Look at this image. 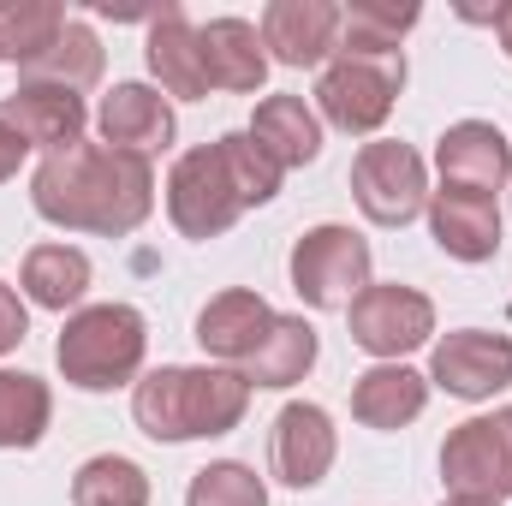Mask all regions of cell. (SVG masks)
I'll return each instance as SVG.
<instances>
[{"mask_svg": "<svg viewBox=\"0 0 512 506\" xmlns=\"http://www.w3.org/2000/svg\"><path fill=\"white\" fill-rule=\"evenodd\" d=\"M30 203L42 221L66 233H137L155 209V173L149 161L120 155L108 143H72L60 155H42L30 179Z\"/></svg>", "mask_w": 512, "mask_h": 506, "instance_id": "cell-1", "label": "cell"}, {"mask_svg": "<svg viewBox=\"0 0 512 506\" xmlns=\"http://www.w3.org/2000/svg\"><path fill=\"white\" fill-rule=\"evenodd\" d=\"M280 191V167L251 131H227L203 149H185L167 173V215L185 239H221L245 209H262Z\"/></svg>", "mask_w": 512, "mask_h": 506, "instance_id": "cell-2", "label": "cell"}, {"mask_svg": "<svg viewBox=\"0 0 512 506\" xmlns=\"http://www.w3.org/2000/svg\"><path fill=\"white\" fill-rule=\"evenodd\" d=\"M251 381L227 364H167L131 387V417L149 441H209L245 423Z\"/></svg>", "mask_w": 512, "mask_h": 506, "instance_id": "cell-3", "label": "cell"}, {"mask_svg": "<svg viewBox=\"0 0 512 506\" xmlns=\"http://www.w3.org/2000/svg\"><path fill=\"white\" fill-rule=\"evenodd\" d=\"M143 346H149V328L131 304H90L78 310L66 328H60V376L84 393H114L143 370Z\"/></svg>", "mask_w": 512, "mask_h": 506, "instance_id": "cell-4", "label": "cell"}, {"mask_svg": "<svg viewBox=\"0 0 512 506\" xmlns=\"http://www.w3.org/2000/svg\"><path fill=\"white\" fill-rule=\"evenodd\" d=\"M399 90H405V54H340L322 72L316 102H322L328 126L352 131V137H370L393 114Z\"/></svg>", "mask_w": 512, "mask_h": 506, "instance_id": "cell-5", "label": "cell"}, {"mask_svg": "<svg viewBox=\"0 0 512 506\" xmlns=\"http://www.w3.org/2000/svg\"><path fill=\"white\" fill-rule=\"evenodd\" d=\"M370 286V245L352 227H310L292 245V292L310 310H352Z\"/></svg>", "mask_w": 512, "mask_h": 506, "instance_id": "cell-6", "label": "cell"}, {"mask_svg": "<svg viewBox=\"0 0 512 506\" xmlns=\"http://www.w3.org/2000/svg\"><path fill=\"white\" fill-rule=\"evenodd\" d=\"M352 197L376 227H405L429 203V173L411 143H364L352 161Z\"/></svg>", "mask_w": 512, "mask_h": 506, "instance_id": "cell-7", "label": "cell"}, {"mask_svg": "<svg viewBox=\"0 0 512 506\" xmlns=\"http://www.w3.org/2000/svg\"><path fill=\"white\" fill-rule=\"evenodd\" d=\"M441 477L453 495L471 501H507L512 495V405L471 417L441 447Z\"/></svg>", "mask_w": 512, "mask_h": 506, "instance_id": "cell-8", "label": "cell"}, {"mask_svg": "<svg viewBox=\"0 0 512 506\" xmlns=\"http://www.w3.org/2000/svg\"><path fill=\"white\" fill-rule=\"evenodd\" d=\"M346 316H352V340L370 358H405L435 334V304L417 286H399V280L393 286H364Z\"/></svg>", "mask_w": 512, "mask_h": 506, "instance_id": "cell-9", "label": "cell"}, {"mask_svg": "<svg viewBox=\"0 0 512 506\" xmlns=\"http://www.w3.org/2000/svg\"><path fill=\"white\" fill-rule=\"evenodd\" d=\"M429 376L459 399H495L512 381V340L489 328H459L447 340H435L429 352Z\"/></svg>", "mask_w": 512, "mask_h": 506, "instance_id": "cell-10", "label": "cell"}, {"mask_svg": "<svg viewBox=\"0 0 512 506\" xmlns=\"http://www.w3.org/2000/svg\"><path fill=\"white\" fill-rule=\"evenodd\" d=\"M268 465L286 489H316L334 471V423L322 405H286L268 435Z\"/></svg>", "mask_w": 512, "mask_h": 506, "instance_id": "cell-11", "label": "cell"}, {"mask_svg": "<svg viewBox=\"0 0 512 506\" xmlns=\"http://www.w3.org/2000/svg\"><path fill=\"white\" fill-rule=\"evenodd\" d=\"M0 120L18 131L30 149H72L84 143V96L78 90H60V84H18L12 96H0Z\"/></svg>", "mask_w": 512, "mask_h": 506, "instance_id": "cell-12", "label": "cell"}, {"mask_svg": "<svg viewBox=\"0 0 512 506\" xmlns=\"http://www.w3.org/2000/svg\"><path fill=\"white\" fill-rule=\"evenodd\" d=\"M435 167H441V185L495 197V191L507 185V173H512V143L495 126H483V120H459V126L441 131Z\"/></svg>", "mask_w": 512, "mask_h": 506, "instance_id": "cell-13", "label": "cell"}, {"mask_svg": "<svg viewBox=\"0 0 512 506\" xmlns=\"http://www.w3.org/2000/svg\"><path fill=\"white\" fill-rule=\"evenodd\" d=\"M96 126H102V143L108 149L149 161V155H161L173 143V108L149 84H114L102 96V108H96Z\"/></svg>", "mask_w": 512, "mask_h": 506, "instance_id": "cell-14", "label": "cell"}, {"mask_svg": "<svg viewBox=\"0 0 512 506\" xmlns=\"http://www.w3.org/2000/svg\"><path fill=\"white\" fill-rule=\"evenodd\" d=\"M262 48L280 66H322L340 48V6L334 0H274L262 12Z\"/></svg>", "mask_w": 512, "mask_h": 506, "instance_id": "cell-15", "label": "cell"}, {"mask_svg": "<svg viewBox=\"0 0 512 506\" xmlns=\"http://www.w3.org/2000/svg\"><path fill=\"white\" fill-rule=\"evenodd\" d=\"M429 233L459 262H489L501 251V209H495V197L441 185V191H429Z\"/></svg>", "mask_w": 512, "mask_h": 506, "instance_id": "cell-16", "label": "cell"}, {"mask_svg": "<svg viewBox=\"0 0 512 506\" xmlns=\"http://www.w3.org/2000/svg\"><path fill=\"white\" fill-rule=\"evenodd\" d=\"M197 60H203V78L209 90H233V96H251L268 78V54H262V30L245 18H209L197 30Z\"/></svg>", "mask_w": 512, "mask_h": 506, "instance_id": "cell-17", "label": "cell"}, {"mask_svg": "<svg viewBox=\"0 0 512 506\" xmlns=\"http://www.w3.org/2000/svg\"><path fill=\"white\" fill-rule=\"evenodd\" d=\"M143 60H149V72L161 78L167 96H179V102H203V96H209L203 60H197V24L185 18V6L167 0V6L149 18V48H143Z\"/></svg>", "mask_w": 512, "mask_h": 506, "instance_id": "cell-18", "label": "cell"}, {"mask_svg": "<svg viewBox=\"0 0 512 506\" xmlns=\"http://www.w3.org/2000/svg\"><path fill=\"white\" fill-rule=\"evenodd\" d=\"M268 322H274V310H268L256 292L233 286V292H221V298L203 304V316H197V346H203L209 358H221V364H245L256 352V340L268 334Z\"/></svg>", "mask_w": 512, "mask_h": 506, "instance_id": "cell-19", "label": "cell"}, {"mask_svg": "<svg viewBox=\"0 0 512 506\" xmlns=\"http://www.w3.org/2000/svg\"><path fill=\"white\" fill-rule=\"evenodd\" d=\"M423 405H429V381L405 364H376L352 387V417L364 429H405L411 417H423Z\"/></svg>", "mask_w": 512, "mask_h": 506, "instance_id": "cell-20", "label": "cell"}, {"mask_svg": "<svg viewBox=\"0 0 512 506\" xmlns=\"http://www.w3.org/2000/svg\"><path fill=\"white\" fill-rule=\"evenodd\" d=\"M251 137L262 143V155H268L280 173L322 155V120L304 108V96H268V102H256Z\"/></svg>", "mask_w": 512, "mask_h": 506, "instance_id": "cell-21", "label": "cell"}, {"mask_svg": "<svg viewBox=\"0 0 512 506\" xmlns=\"http://www.w3.org/2000/svg\"><path fill=\"white\" fill-rule=\"evenodd\" d=\"M310 364H316V328L304 316H274L256 352L239 364V376L251 387H292L310 376Z\"/></svg>", "mask_w": 512, "mask_h": 506, "instance_id": "cell-22", "label": "cell"}, {"mask_svg": "<svg viewBox=\"0 0 512 506\" xmlns=\"http://www.w3.org/2000/svg\"><path fill=\"white\" fill-rule=\"evenodd\" d=\"M96 78H102V42H96V30H90V24H78V18L48 42V54H36V60L24 66V84L90 90Z\"/></svg>", "mask_w": 512, "mask_h": 506, "instance_id": "cell-23", "label": "cell"}, {"mask_svg": "<svg viewBox=\"0 0 512 506\" xmlns=\"http://www.w3.org/2000/svg\"><path fill=\"white\" fill-rule=\"evenodd\" d=\"M24 292L42 310H72L90 292V256L72 245H36L24 256Z\"/></svg>", "mask_w": 512, "mask_h": 506, "instance_id": "cell-24", "label": "cell"}, {"mask_svg": "<svg viewBox=\"0 0 512 506\" xmlns=\"http://www.w3.org/2000/svg\"><path fill=\"white\" fill-rule=\"evenodd\" d=\"M423 12L405 0H352L340 12V54H399V36L417 24Z\"/></svg>", "mask_w": 512, "mask_h": 506, "instance_id": "cell-25", "label": "cell"}, {"mask_svg": "<svg viewBox=\"0 0 512 506\" xmlns=\"http://www.w3.org/2000/svg\"><path fill=\"white\" fill-rule=\"evenodd\" d=\"M72 18H66V6H54V0H0V60H12L18 72L36 60V54H48V42L66 30Z\"/></svg>", "mask_w": 512, "mask_h": 506, "instance_id": "cell-26", "label": "cell"}, {"mask_svg": "<svg viewBox=\"0 0 512 506\" xmlns=\"http://www.w3.org/2000/svg\"><path fill=\"white\" fill-rule=\"evenodd\" d=\"M72 506H149V477L120 453H96L72 477Z\"/></svg>", "mask_w": 512, "mask_h": 506, "instance_id": "cell-27", "label": "cell"}, {"mask_svg": "<svg viewBox=\"0 0 512 506\" xmlns=\"http://www.w3.org/2000/svg\"><path fill=\"white\" fill-rule=\"evenodd\" d=\"M54 417V399L36 376L0 370V447H36Z\"/></svg>", "mask_w": 512, "mask_h": 506, "instance_id": "cell-28", "label": "cell"}, {"mask_svg": "<svg viewBox=\"0 0 512 506\" xmlns=\"http://www.w3.org/2000/svg\"><path fill=\"white\" fill-rule=\"evenodd\" d=\"M185 506H268V489H262V477H256L251 465L221 459V465H203L191 477Z\"/></svg>", "mask_w": 512, "mask_h": 506, "instance_id": "cell-29", "label": "cell"}, {"mask_svg": "<svg viewBox=\"0 0 512 506\" xmlns=\"http://www.w3.org/2000/svg\"><path fill=\"white\" fill-rule=\"evenodd\" d=\"M30 334V316H24V304H18V292L0 280V352H12L18 340Z\"/></svg>", "mask_w": 512, "mask_h": 506, "instance_id": "cell-30", "label": "cell"}, {"mask_svg": "<svg viewBox=\"0 0 512 506\" xmlns=\"http://www.w3.org/2000/svg\"><path fill=\"white\" fill-rule=\"evenodd\" d=\"M24 155H30V143H24L18 131L6 126V120H0V185H6L12 173H18V161H24Z\"/></svg>", "mask_w": 512, "mask_h": 506, "instance_id": "cell-31", "label": "cell"}, {"mask_svg": "<svg viewBox=\"0 0 512 506\" xmlns=\"http://www.w3.org/2000/svg\"><path fill=\"white\" fill-rule=\"evenodd\" d=\"M495 36H501V48H507V60H512V0L495 12Z\"/></svg>", "mask_w": 512, "mask_h": 506, "instance_id": "cell-32", "label": "cell"}, {"mask_svg": "<svg viewBox=\"0 0 512 506\" xmlns=\"http://www.w3.org/2000/svg\"><path fill=\"white\" fill-rule=\"evenodd\" d=\"M441 506H501V501H471V495H453V501H441Z\"/></svg>", "mask_w": 512, "mask_h": 506, "instance_id": "cell-33", "label": "cell"}]
</instances>
